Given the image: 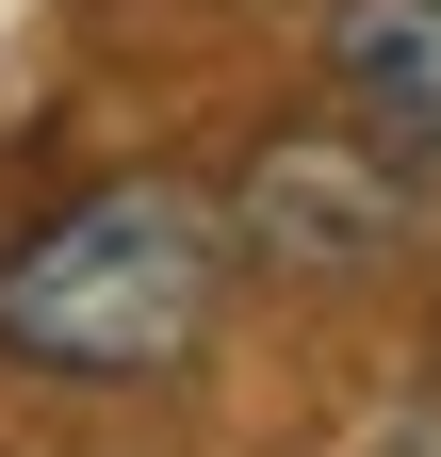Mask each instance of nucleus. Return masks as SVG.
I'll use <instances>...</instances> for the list:
<instances>
[{
  "instance_id": "3",
  "label": "nucleus",
  "mask_w": 441,
  "mask_h": 457,
  "mask_svg": "<svg viewBox=\"0 0 441 457\" xmlns=\"http://www.w3.org/2000/svg\"><path fill=\"white\" fill-rule=\"evenodd\" d=\"M327 98H344V131L441 163V0H344L327 17Z\"/></svg>"
},
{
  "instance_id": "2",
  "label": "nucleus",
  "mask_w": 441,
  "mask_h": 457,
  "mask_svg": "<svg viewBox=\"0 0 441 457\" xmlns=\"http://www.w3.org/2000/svg\"><path fill=\"white\" fill-rule=\"evenodd\" d=\"M409 147H327V131H295V147H262L245 163V245L262 262H295V278H360V262H393V212H409V180H393Z\"/></svg>"
},
{
  "instance_id": "1",
  "label": "nucleus",
  "mask_w": 441,
  "mask_h": 457,
  "mask_svg": "<svg viewBox=\"0 0 441 457\" xmlns=\"http://www.w3.org/2000/svg\"><path fill=\"white\" fill-rule=\"evenodd\" d=\"M212 311H229V212L196 180H98L0 262V360L66 376V392H131L180 376Z\"/></svg>"
}]
</instances>
